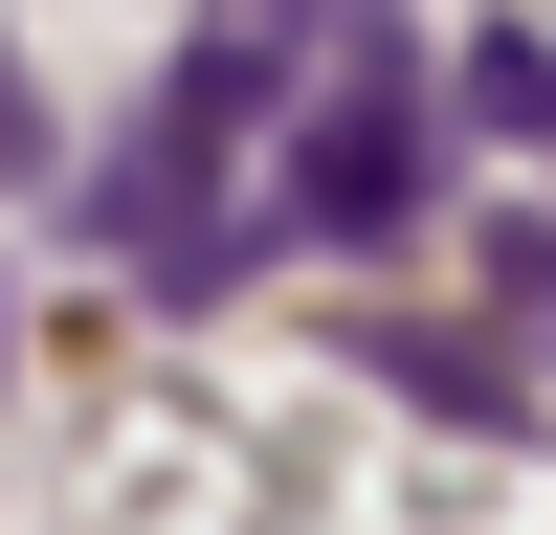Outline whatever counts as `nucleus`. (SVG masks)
I'll use <instances>...</instances> for the list:
<instances>
[{"label": "nucleus", "instance_id": "1", "mask_svg": "<svg viewBox=\"0 0 556 535\" xmlns=\"http://www.w3.org/2000/svg\"><path fill=\"white\" fill-rule=\"evenodd\" d=\"M267 89H290V23L245 0V23H201V45H178V89L134 112V157L89 178V223H112L156 290H223V246H245V223H223V157L267 134Z\"/></svg>", "mask_w": 556, "mask_h": 535}, {"label": "nucleus", "instance_id": "2", "mask_svg": "<svg viewBox=\"0 0 556 535\" xmlns=\"http://www.w3.org/2000/svg\"><path fill=\"white\" fill-rule=\"evenodd\" d=\"M424 157H445V112H424V45L401 23H356L334 45V89H312V134H290V246H379V223H424Z\"/></svg>", "mask_w": 556, "mask_h": 535}, {"label": "nucleus", "instance_id": "3", "mask_svg": "<svg viewBox=\"0 0 556 535\" xmlns=\"http://www.w3.org/2000/svg\"><path fill=\"white\" fill-rule=\"evenodd\" d=\"M468 112H490V134H556V45H490V67H468Z\"/></svg>", "mask_w": 556, "mask_h": 535}, {"label": "nucleus", "instance_id": "4", "mask_svg": "<svg viewBox=\"0 0 556 535\" xmlns=\"http://www.w3.org/2000/svg\"><path fill=\"white\" fill-rule=\"evenodd\" d=\"M45 157V89H23V45H0V178H23Z\"/></svg>", "mask_w": 556, "mask_h": 535}]
</instances>
